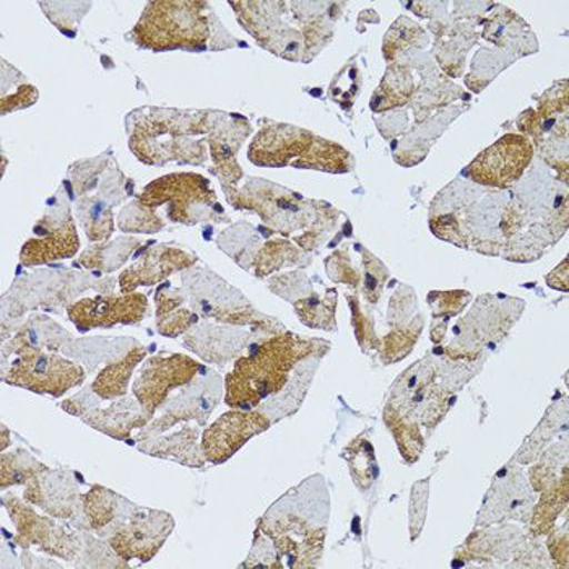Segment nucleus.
Listing matches in <instances>:
<instances>
[{
  "label": "nucleus",
  "mask_w": 569,
  "mask_h": 569,
  "mask_svg": "<svg viewBox=\"0 0 569 569\" xmlns=\"http://www.w3.org/2000/svg\"><path fill=\"white\" fill-rule=\"evenodd\" d=\"M200 2H150L133 30L137 43L154 51L198 48L209 38Z\"/></svg>",
  "instance_id": "f03ea898"
},
{
  "label": "nucleus",
  "mask_w": 569,
  "mask_h": 569,
  "mask_svg": "<svg viewBox=\"0 0 569 569\" xmlns=\"http://www.w3.org/2000/svg\"><path fill=\"white\" fill-rule=\"evenodd\" d=\"M41 466H38L33 459L28 458H10L9 462L2 460V487H7L9 483H22L27 482L30 477L40 470Z\"/></svg>",
  "instance_id": "f3484780"
},
{
  "label": "nucleus",
  "mask_w": 569,
  "mask_h": 569,
  "mask_svg": "<svg viewBox=\"0 0 569 569\" xmlns=\"http://www.w3.org/2000/svg\"><path fill=\"white\" fill-rule=\"evenodd\" d=\"M532 158V146L519 136H506L480 153L469 167V176L480 184L506 188L521 178Z\"/></svg>",
  "instance_id": "423d86ee"
},
{
  "label": "nucleus",
  "mask_w": 569,
  "mask_h": 569,
  "mask_svg": "<svg viewBox=\"0 0 569 569\" xmlns=\"http://www.w3.org/2000/svg\"><path fill=\"white\" fill-rule=\"evenodd\" d=\"M192 121L191 116L178 111H143L132 126L129 146L139 160L149 164L178 160L184 157L186 139L194 132Z\"/></svg>",
  "instance_id": "7ed1b4c3"
},
{
  "label": "nucleus",
  "mask_w": 569,
  "mask_h": 569,
  "mask_svg": "<svg viewBox=\"0 0 569 569\" xmlns=\"http://www.w3.org/2000/svg\"><path fill=\"white\" fill-rule=\"evenodd\" d=\"M34 231L40 238L23 246L20 259L24 266L61 261L76 254L79 249V237L70 216L66 220L61 219L59 223L52 220L41 221Z\"/></svg>",
  "instance_id": "9b49d317"
},
{
  "label": "nucleus",
  "mask_w": 569,
  "mask_h": 569,
  "mask_svg": "<svg viewBox=\"0 0 569 569\" xmlns=\"http://www.w3.org/2000/svg\"><path fill=\"white\" fill-rule=\"evenodd\" d=\"M350 472L353 476L358 487L370 488L372 482L378 479V463H376L375 451L367 438L360 437L351 442L349 448Z\"/></svg>",
  "instance_id": "2eb2a0df"
},
{
  "label": "nucleus",
  "mask_w": 569,
  "mask_h": 569,
  "mask_svg": "<svg viewBox=\"0 0 569 569\" xmlns=\"http://www.w3.org/2000/svg\"><path fill=\"white\" fill-rule=\"evenodd\" d=\"M269 420L259 413L230 412L220 418L203 435V452L213 463L230 459L244 442L262 433Z\"/></svg>",
  "instance_id": "9d476101"
},
{
  "label": "nucleus",
  "mask_w": 569,
  "mask_h": 569,
  "mask_svg": "<svg viewBox=\"0 0 569 569\" xmlns=\"http://www.w3.org/2000/svg\"><path fill=\"white\" fill-rule=\"evenodd\" d=\"M213 194L206 179L198 174H171L152 182L140 198V206L157 212L170 203L168 217L173 221H196L191 206H209Z\"/></svg>",
  "instance_id": "39448f33"
},
{
  "label": "nucleus",
  "mask_w": 569,
  "mask_h": 569,
  "mask_svg": "<svg viewBox=\"0 0 569 569\" xmlns=\"http://www.w3.org/2000/svg\"><path fill=\"white\" fill-rule=\"evenodd\" d=\"M146 312L147 298L143 295L87 298L69 309L70 319L83 329L136 325Z\"/></svg>",
  "instance_id": "1a4fd4ad"
},
{
  "label": "nucleus",
  "mask_w": 569,
  "mask_h": 569,
  "mask_svg": "<svg viewBox=\"0 0 569 569\" xmlns=\"http://www.w3.org/2000/svg\"><path fill=\"white\" fill-rule=\"evenodd\" d=\"M182 266V252L174 249H163L161 252H153L140 266H133L128 272L122 273L121 284L122 291L129 293L132 288L139 287L140 283H154L163 279L170 273L174 267Z\"/></svg>",
  "instance_id": "ddd939ff"
},
{
  "label": "nucleus",
  "mask_w": 569,
  "mask_h": 569,
  "mask_svg": "<svg viewBox=\"0 0 569 569\" xmlns=\"http://www.w3.org/2000/svg\"><path fill=\"white\" fill-rule=\"evenodd\" d=\"M173 529V519L167 512L137 511L128 525L114 530L111 546L126 560H150Z\"/></svg>",
  "instance_id": "6e6552de"
},
{
  "label": "nucleus",
  "mask_w": 569,
  "mask_h": 569,
  "mask_svg": "<svg viewBox=\"0 0 569 569\" xmlns=\"http://www.w3.org/2000/svg\"><path fill=\"white\" fill-rule=\"evenodd\" d=\"M311 346L293 337H279L259 347L251 357L238 361L227 379V402L237 409H252L283 388L295 361Z\"/></svg>",
  "instance_id": "f257e3e1"
},
{
  "label": "nucleus",
  "mask_w": 569,
  "mask_h": 569,
  "mask_svg": "<svg viewBox=\"0 0 569 569\" xmlns=\"http://www.w3.org/2000/svg\"><path fill=\"white\" fill-rule=\"evenodd\" d=\"M6 381L43 395L62 396L82 385L83 370L79 365L43 350L24 349L10 368Z\"/></svg>",
  "instance_id": "20e7f679"
},
{
  "label": "nucleus",
  "mask_w": 569,
  "mask_h": 569,
  "mask_svg": "<svg viewBox=\"0 0 569 569\" xmlns=\"http://www.w3.org/2000/svg\"><path fill=\"white\" fill-rule=\"evenodd\" d=\"M82 219L90 240H104L112 233L111 210L101 200L91 199L83 203Z\"/></svg>",
  "instance_id": "dca6fc26"
},
{
  "label": "nucleus",
  "mask_w": 569,
  "mask_h": 569,
  "mask_svg": "<svg viewBox=\"0 0 569 569\" xmlns=\"http://www.w3.org/2000/svg\"><path fill=\"white\" fill-rule=\"evenodd\" d=\"M315 137L307 131H301L297 128H288V126H277V128H269L256 137L252 143L249 158L256 164H263V167H282V164L290 163L291 157H298L301 153V161L305 160V147L311 143Z\"/></svg>",
  "instance_id": "f8f14e48"
},
{
  "label": "nucleus",
  "mask_w": 569,
  "mask_h": 569,
  "mask_svg": "<svg viewBox=\"0 0 569 569\" xmlns=\"http://www.w3.org/2000/svg\"><path fill=\"white\" fill-rule=\"evenodd\" d=\"M199 365L184 355L158 357L147 363L133 385V392L147 413H153L168 395L194 378Z\"/></svg>",
  "instance_id": "0eeeda50"
},
{
  "label": "nucleus",
  "mask_w": 569,
  "mask_h": 569,
  "mask_svg": "<svg viewBox=\"0 0 569 569\" xmlns=\"http://www.w3.org/2000/svg\"><path fill=\"white\" fill-rule=\"evenodd\" d=\"M143 357H146V350L137 349L128 358H124L121 363L107 368L94 381L93 391L98 396L104 397V399L124 395L126 386H128L133 368Z\"/></svg>",
  "instance_id": "4468645a"
}]
</instances>
